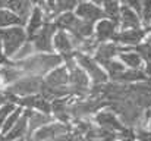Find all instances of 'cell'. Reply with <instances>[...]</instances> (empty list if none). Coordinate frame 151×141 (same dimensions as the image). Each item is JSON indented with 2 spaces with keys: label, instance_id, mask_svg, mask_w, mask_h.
I'll return each instance as SVG.
<instances>
[{
  "label": "cell",
  "instance_id": "obj_19",
  "mask_svg": "<svg viewBox=\"0 0 151 141\" xmlns=\"http://www.w3.org/2000/svg\"><path fill=\"white\" fill-rule=\"evenodd\" d=\"M32 3L29 0H6V7L7 10L13 12L16 16H19L22 21H25L27 24V19L29 18L31 12H32Z\"/></svg>",
  "mask_w": 151,
  "mask_h": 141
},
{
  "label": "cell",
  "instance_id": "obj_31",
  "mask_svg": "<svg viewBox=\"0 0 151 141\" xmlns=\"http://www.w3.org/2000/svg\"><path fill=\"white\" fill-rule=\"evenodd\" d=\"M16 97L13 94L7 93V91H0V107L4 104V103H15Z\"/></svg>",
  "mask_w": 151,
  "mask_h": 141
},
{
  "label": "cell",
  "instance_id": "obj_26",
  "mask_svg": "<svg viewBox=\"0 0 151 141\" xmlns=\"http://www.w3.org/2000/svg\"><path fill=\"white\" fill-rule=\"evenodd\" d=\"M22 109L21 107H16L9 116H7V119L4 121V124H3V127H1V132H3V135H6L10 129H12V127L18 122V119L21 118V115H22Z\"/></svg>",
  "mask_w": 151,
  "mask_h": 141
},
{
  "label": "cell",
  "instance_id": "obj_23",
  "mask_svg": "<svg viewBox=\"0 0 151 141\" xmlns=\"http://www.w3.org/2000/svg\"><path fill=\"white\" fill-rule=\"evenodd\" d=\"M120 0H107L103 4V10L106 13V18L117 24L119 27V15H120Z\"/></svg>",
  "mask_w": 151,
  "mask_h": 141
},
{
  "label": "cell",
  "instance_id": "obj_30",
  "mask_svg": "<svg viewBox=\"0 0 151 141\" xmlns=\"http://www.w3.org/2000/svg\"><path fill=\"white\" fill-rule=\"evenodd\" d=\"M15 109H16L15 103H4V104L0 107V129H1V127H3L4 121L7 119V116H9Z\"/></svg>",
  "mask_w": 151,
  "mask_h": 141
},
{
  "label": "cell",
  "instance_id": "obj_36",
  "mask_svg": "<svg viewBox=\"0 0 151 141\" xmlns=\"http://www.w3.org/2000/svg\"><path fill=\"white\" fill-rule=\"evenodd\" d=\"M91 3H94V4H97V6H103L107 0H90Z\"/></svg>",
  "mask_w": 151,
  "mask_h": 141
},
{
  "label": "cell",
  "instance_id": "obj_9",
  "mask_svg": "<svg viewBox=\"0 0 151 141\" xmlns=\"http://www.w3.org/2000/svg\"><path fill=\"white\" fill-rule=\"evenodd\" d=\"M43 82L46 85H49L54 90H59L66 95H70V90H69V69L68 66H57L56 69H53L51 72L47 74L46 80H43Z\"/></svg>",
  "mask_w": 151,
  "mask_h": 141
},
{
  "label": "cell",
  "instance_id": "obj_17",
  "mask_svg": "<svg viewBox=\"0 0 151 141\" xmlns=\"http://www.w3.org/2000/svg\"><path fill=\"white\" fill-rule=\"evenodd\" d=\"M119 27L122 30L142 28V21L135 10H132L126 4H122L120 6V15H119Z\"/></svg>",
  "mask_w": 151,
  "mask_h": 141
},
{
  "label": "cell",
  "instance_id": "obj_22",
  "mask_svg": "<svg viewBox=\"0 0 151 141\" xmlns=\"http://www.w3.org/2000/svg\"><path fill=\"white\" fill-rule=\"evenodd\" d=\"M22 25H25V21H22L13 12H10L7 9H0V28L22 27Z\"/></svg>",
  "mask_w": 151,
  "mask_h": 141
},
{
  "label": "cell",
  "instance_id": "obj_2",
  "mask_svg": "<svg viewBox=\"0 0 151 141\" xmlns=\"http://www.w3.org/2000/svg\"><path fill=\"white\" fill-rule=\"evenodd\" d=\"M66 66L69 69V90H70V95L84 97L85 94L90 93V77L76 63L75 56L66 60Z\"/></svg>",
  "mask_w": 151,
  "mask_h": 141
},
{
  "label": "cell",
  "instance_id": "obj_35",
  "mask_svg": "<svg viewBox=\"0 0 151 141\" xmlns=\"http://www.w3.org/2000/svg\"><path fill=\"white\" fill-rule=\"evenodd\" d=\"M3 59H4V50H3V44L0 40V62H3Z\"/></svg>",
  "mask_w": 151,
  "mask_h": 141
},
{
  "label": "cell",
  "instance_id": "obj_34",
  "mask_svg": "<svg viewBox=\"0 0 151 141\" xmlns=\"http://www.w3.org/2000/svg\"><path fill=\"white\" fill-rule=\"evenodd\" d=\"M142 71H144V74H145L147 80H150V81H151V62H147V63L144 65Z\"/></svg>",
  "mask_w": 151,
  "mask_h": 141
},
{
  "label": "cell",
  "instance_id": "obj_41",
  "mask_svg": "<svg viewBox=\"0 0 151 141\" xmlns=\"http://www.w3.org/2000/svg\"><path fill=\"white\" fill-rule=\"evenodd\" d=\"M78 1H84V0H78Z\"/></svg>",
  "mask_w": 151,
  "mask_h": 141
},
{
  "label": "cell",
  "instance_id": "obj_21",
  "mask_svg": "<svg viewBox=\"0 0 151 141\" xmlns=\"http://www.w3.org/2000/svg\"><path fill=\"white\" fill-rule=\"evenodd\" d=\"M117 57L128 69H142L144 65H145L144 60L141 59V56L132 48H123L122 47V51L119 53Z\"/></svg>",
  "mask_w": 151,
  "mask_h": 141
},
{
  "label": "cell",
  "instance_id": "obj_5",
  "mask_svg": "<svg viewBox=\"0 0 151 141\" xmlns=\"http://www.w3.org/2000/svg\"><path fill=\"white\" fill-rule=\"evenodd\" d=\"M56 31H57V28H56L54 22L47 19L44 22V25L41 27V30L37 34H34L28 41H31V44L37 53H51L53 51V38H54Z\"/></svg>",
  "mask_w": 151,
  "mask_h": 141
},
{
  "label": "cell",
  "instance_id": "obj_40",
  "mask_svg": "<svg viewBox=\"0 0 151 141\" xmlns=\"http://www.w3.org/2000/svg\"><path fill=\"white\" fill-rule=\"evenodd\" d=\"M0 141H6V137L3 134H0Z\"/></svg>",
  "mask_w": 151,
  "mask_h": 141
},
{
  "label": "cell",
  "instance_id": "obj_37",
  "mask_svg": "<svg viewBox=\"0 0 151 141\" xmlns=\"http://www.w3.org/2000/svg\"><path fill=\"white\" fill-rule=\"evenodd\" d=\"M145 40L151 43V28H148V34H147V38H145Z\"/></svg>",
  "mask_w": 151,
  "mask_h": 141
},
{
  "label": "cell",
  "instance_id": "obj_10",
  "mask_svg": "<svg viewBox=\"0 0 151 141\" xmlns=\"http://www.w3.org/2000/svg\"><path fill=\"white\" fill-rule=\"evenodd\" d=\"M73 13L78 18H81L87 22H91V24H96V22H99V21L106 18V13H104L103 7L91 3V1H79L78 6L75 7Z\"/></svg>",
  "mask_w": 151,
  "mask_h": 141
},
{
  "label": "cell",
  "instance_id": "obj_6",
  "mask_svg": "<svg viewBox=\"0 0 151 141\" xmlns=\"http://www.w3.org/2000/svg\"><path fill=\"white\" fill-rule=\"evenodd\" d=\"M43 78L41 77H32V75H22L18 81H15L13 84H10L6 91L13 94L16 98L18 97H25V95H31V94L40 93V87H41Z\"/></svg>",
  "mask_w": 151,
  "mask_h": 141
},
{
  "label": "cell",
  "instance_id": "obj_20",
  "mask_svg": "<svg viewBox=\"0 0 151 141\" xmlns=\"http://www.w3.org/2000/svg\"><path fill=\"white\" fill-rule=\"evenodd\" d=\"M27 135H28V109L22 112L18 122L12 127V129L4 137H6V141H15L19 140V138H24Z\"/></svg>",
  "mask_w": 151,
  "mask_h": 141
},
{
  "label": "cell",
  "instance_id": "obj_33",
  "mask_svg": "<svg viewBox=\"0 0 151 141\" xmlns=\"http://www.w3.org/2000/svg\"><path fill=\"white\" fill-rule=\"evenodd\" d=\"M32 4H35V6H40V7H43L44 10H46V16H49V13H50V10H49V6H47V3H46V0H29Z\"/></svg>",
  "mask_w": 151,
  "mask_h": 141
},
{
  "label": "cell",
  "instance_id": "obj_12",
  "mask_svg": "<svg viewBox=\"0 0 151 141\" xmlns=\"http://www.w3.org/2000/svg\"><path fill=\"white\" fill-rule=\"evenodd\" d=\"M15 104L24 106V107H27L29 110L35 109L38 112H43V113H50L51 112V103L47 98H44L40 93L25 95V97H18L15 100Z\"/></svg>",
  "mask_w": 151,
  "mask_h": 141
},
{
  "label": "cell",
  "instance_id": "obj_18",
  "mask_svg": "<svg viewBox=\"0 0 151 141\" xmlns=\"http://www.w3.org/2000/svg\"><path fill=\"white\" fill-rule=\"evenodd\" d=\"M53 118L49 113H43L38 110H29L28 109V135L31 137L37 129H40L41 127L51 124Z\"/></svg>",
  "mask_w": 151,
  "mask_h": 141
},
{
  "label": "cell",
  "instance_id": "obj_29",
  "mask_svg": "<svg viewBox=\"0 0 151 141\" xmlns=\"http://www.w3.org/2000/svg\"><path fill=\"white\" fill-rule=\"evenodd\" d=\"M32 51H35L34 50V47L31 44V41H27L24 46L21 47L13 56H12V59H13V62H19V60H24V59H27V57H29L31 54H32Z\"/></svg>",
  "mask_w": 151,
  "mask_h": 141
},
{
  "label": "cell",
  "instance_id": "obj_16",
  "mask_svg": "<svg viewBox=\"0 0 151 141\" xmlns=\"http://www.w3.org/2000/svg\"><path fill=\"white\" fill-rule=\"evenodd\" d=\"M46 21H47L46 10L43 7H40V6H34L32 7V12H31V15H29V18L27 19V24H25L27 25V30L25 31H27L28 40L41 30V27L44 25Z\"/></svg>",
  "mask_w": 151,
  "mask_h": 141
},
{
  "label": "cell",
  "instance_id": "obj_39",
  "mask_svg": "<svg viewBox=\"0 0 151 141\" xmlns=\"http://www.w3.org/2000/svg\"><path fill=\"white\" fill-rule=\"evenodd\" d=\"M15 141H32V140H31V137H29V135H28V137H27V138H25V137H24V138H19V140H15Z\"/></svg>",
  "mask_w": 151,
  "mask_h": 141
},
{
  "label": "cell",
  "instance_id": "obj_3",
  "mask_svg": "<svg viewBox=\"0 0 151 141\" xmlns=\"http://www.w3.org/2000/svg\"><path fill=\"white\" fill-rule=\"evenodd\" d=\"M0 40L3 44L4 56L12 57L28 41V35L22 27H9V28H0Z\"/></svg>",
  "mask_w": 151,
  "mask_h": 141
},
{
  "label": "cell",
  "instance_id": "obj_28",
  "mask_svg": "<svg viewBox=\"0 0 151 141\" xmlns=\"http://www.w3.org/2000/svg\"><path fill=\"white\" fill-rule=\"evenodd\" d=\"M139 18L142 21V25H145L147 28H148V25L151 27V0H142Z\"/></svg>",
  "mask_w": 151,
  "mask_h": 141
},
{
  "label": "cell",
  "instance_id": "obj_38",
  "mask_svg": "<svg viewBox=\"0 0 151 141\" xmlns=\"http://www.w3.org/2000/svg\"><path fill=\"white\" fill-rule=\"evenodd\" d=\"M6 7V0H0V9H4Z\"/></svg>",
  "mask_w": 151,
  "mask_h": 141
},
{
  "label": "cell",
  "instance_id": "obj_32",
  "mask_svg": "<svg viewBox=\"0 0 151 141\" xmlns=\"http://www.w3.org/2000/svg\"><path fill=\"white\" fill-rule=\"evenodd\" d=\"M125 3L123 4H126L128 7H131L132 10H135L138 15H139V12H141V3H142V0H123Z\"/></svg>",
  "mask_w": 151,
  "mask_h": 141
},
{
  "label": "cell",
  "instance_id": "obj_15",
  "mask_svg": "<svg viewBox=\"0 0 151 141\" xmlns=\"http://www.w3.org/2000/svg\"><path fill=\"white\" fill-rule=\"evenodd\" d=\"M117 33V24H114L113 21L104 18L97 22V25L94 27V38L97 40V43H109L113 41L114 35Z\"/></svg>",
  "mask_w": 151,
  "mask_h": 141
},
{
  "label": "cell",
  "instance_id": "obj_25",
  "mask_svg": "<svg viewBox=\"0 0 151 141\" xmlns=\"http://www.w3.org/2000/svg\"><path fill=\"white\" fill-rule=\"evenodd\" d=\"M78 6V0H54L53 16H57L65 12H72Z\"/></svg>",
  "mask_w": 151,
  "mask_h": 141
},
{
  "label": "cell",
  "instance_id": "obj_14",
  "mask_svg": "<svg viewBox=\"0 0 151 141\" xmlns=\"http://www.w3.org/2000/svg\"><path fill=\"white\" fill-rule=\"evenodd\" d=\"M122 51V47L119 44H116L114 41H109V43H100L94 54H93V59L100 65V66H104L107 62L113 60L114 57L119 56V53Z\"/></svg>",
  "mask_w": 151,
  "mask_h": 141
},
{
  "label": "cell",
  "instance_id": "obj_11",
  "mask_svg": "<svg viewBox=\"0 0 151 141\" xmlns=\"http://www.w3.org/2000/svg\"><path fill=\"white\" fill-rule=\"evenodd\" d=\"M97 127H100L103 129H107V131H113V132H120L125 125L120 122L119 116L113 112V110H99L96 113V118H94Z\"/></svg>",
  "mask_w": 151,
  "mask_h": 141
},
{
  "label": "cell",
  "instance_id": "obj_24",
  "mask_svg": "<svg viewBox=\"0 0 151 141\" xmlns=\"http://www.w3.org/2000/svg\"><path fill=\"white\" fill-rule=\"evenodd\" d=\"M103 69L106 71V74H107V77H109V80H111V81H116L119 77H120V74L126 69V66L119 60V59H113V60H110V62H107L104 66H103Z\"/></svg>",
  "mask_w": 151,
  "mask_h": 141
},
{
  "label": "cell",
  "instance_id": "obj_27",
  "mask_svg": "<svg viewBox=\"0 0 151 141\" xmlns=\"http://www.w3.org/2000/svg\"><path fill=\"white\" fill-rule=\"evenodd\" d=\"M132 50H135L141 56V59L144 60V63L151 62V43L150 41L144 40L142 43H139V44H137L135 47H132Z\"/></svg>",
  "mask_w": 151,
  "mask_h": 141
},
{
  "label": "cell",
  "instance_id": "obj_4",
  "mask_svg": "<svg viewBox=\"0 0 151 141\" xmlns=\"http://www.w3.org/2000/svg\"><path fill=\"white\" fill-rule=\"evenodd\" d=\"M75 60H76V63L87 72V75L90 77V81H91L94 85L107 84L109 77H107L106 71L103 69V66H100V65L93 59V56H88V54H84V53H75Z\"/></svg>",
  "mask_w": 151,
  "mask_h": 141
},
{
  "label": "cell",
  "instance_id": "obj_7",
  "mask_svg": "<svg viewBox=\"0 0 151 141\" xmlns=\"http://www.w3.org/2000/svg\"><path fill=\"white\" fill-rule=\"evenodd\" d=\"M72 127L69 124H63V122H51L44 127H41L40 129H37L32 135V141H57L63 134H66L68 131H70Z\"/></svg>",
  "mask_w": 151,
  "mask_h": 141
},
{
  "label": "cell",
  "instance_id": "obj_13",
  "mask_svg": "<svg viewBox=\"0 0 151 141\" xmlns=\"http://www.w3.org/2000/svg\"><path fill=\"white\" fill-rule=\"evenodd\" d=\"M53 48H56L60 53L63 60H68L75 56V47L72 43V38H70L69 33H66V31H60V30L56 31L54 38H53Z\"/></svg>",
  "mask_w": 151,
  "mask_h": 141
},
{
  "label": "cell",
  "instance_id": "obj_8",
  "mask_svg": "<svg viewBox=\"0 0 151 141\" xmlns=\"http://www.w3.org/2000/svg\"><path fill=\"white\" fill-rule=\"evenodd\" d=\"M148 28H134V30H120L116 33L113 41L123 48H132L142 43L147 38Z\"/></svg>",
  "mask_w": 151,
  "mask_h": 141
},
{
  "label": "cell",
  "instance_id": "obj_1",
  "mask_svg": "<svg viewBox=\"0 0 151 141\" xmlns=\"http://www.w3.org/2000/svg\"><path fill=\"white\" fill-rule=\"evenodd\" d=\"M63 62V57L60 54L54 53H35L29 57L15 62L16 66L24 72V75H32V77H41L51 72L57 66H60Z\"/></svg>",
  "mask_w": 151,
  "mask_h": 141
}]
</instances>
